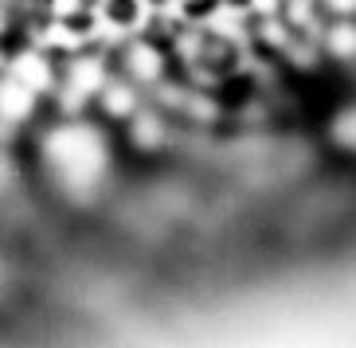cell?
<instances>
[{
  "label": "cell",
  "mask_w": 356,
  "mask_h": 348,
  "mask_svg": "<svg viewBox=\"0 0 356 348\" xmlns=\"http://www.w3.org/2000/svg\"><path fill=\"white\" fill-rule=\"evenodd\" d=\"M55 0H0V55H20L47 35Z\"/></svg>",
  "instance_id": "1"
},
{
  "label": "cell",
  "mask_w": 356,
  "mask_h": 348,
  "mask_svg": "<svg viewBox=\"0 0 356 348\" xmlns=\"http://www.w3.org/2000/svg\"><path fill=\"white\" fill-rule=\"evenodd\" d=\"M337 59H356V20H337L329 28V43H325Z\"/></svg>",
  "instance_id": "2"
},
{
  "label": "cell",
  "mask_w": 356,
  "mask_h": 348,
  "mask_svg": "<svg viewBox=\"0 0 356 348\" xmlns=\"http://www.w3.org/2000/svg\"><path fill=\"white\" fill-rule=\"evenodd\" d=\"M106 20L118 24V28H134L141 20V4L137 0H106Z\"/></svg>",
  "instance_id": "3"
},
{
  "label": "cell",
  "mask_w": 356,
  "mask_h": 348,
  "mask_svg": "<svg viewBox=\"0 0 356 348\" xmlns=\"http://www.w3.org/2000/svg\"><path fill=\"white\" fill-rule=\"evenodd\" d=\"M63 28H67L71 35H90V32H95V12H90V8L67 12V16H63Z\"/></svg>",
  "instance_id": "4"
},
{
  "label": "cell",
  "mask_w": 356,
  "mask_h": 348,
  "mask_svg": "<svg viewBox=\"0 0 356 348\" xmlns=\"http://www.w3.org/2000/svg\"><path fill=\"white\" fill-rule=\"evenodd\" d=\"M216 4H220V0H184V12H188L192 20H196V16H208Z\"/></svg>",
  "instance_id": "5"
},
{
  "label": "cell",
  "mask_w": 356,
  "mask_h": 348,
  "mask_svg": "<svg viewBox=\"0 0 356 348\" xmlns=\"http://www.w3.org/2000/svg\"><path fill=\"white\" fill-rule=\"evenodd\" d=\"M149 4H157V8H161V4H168V0H149Z\"/></svg>",
  "instance_id": "6"
}]
</instances>
